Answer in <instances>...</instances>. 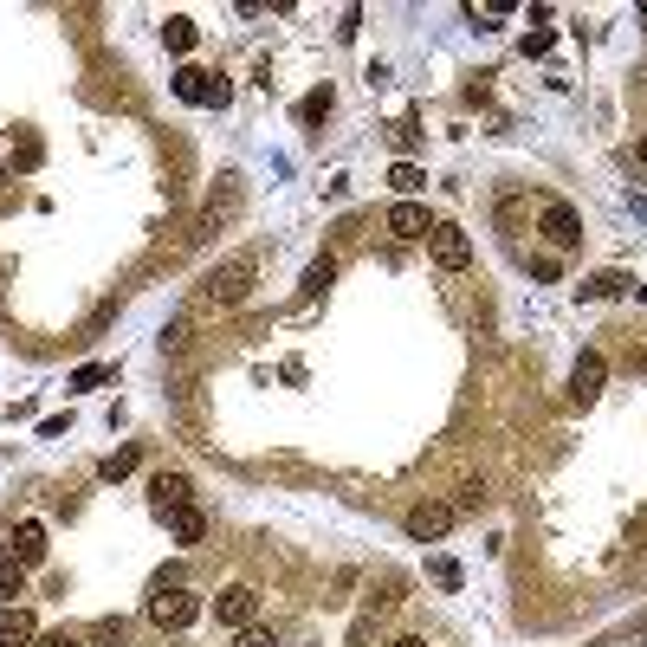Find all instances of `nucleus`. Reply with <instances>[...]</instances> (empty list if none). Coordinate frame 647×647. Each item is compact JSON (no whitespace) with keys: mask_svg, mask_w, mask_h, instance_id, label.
<instances>
[{"mask_svg":"<svg viewBox=\"0 0 647 647\" xmlns=\"http://www.w3.org/2000/svg\"><path fill=\"white\" fill-rule=\"evenodd\" d=\"M428 576H434L440 589H460V563H453V557H434V563H428Z\"/></svg>","mask_w":647,"mask_h":647,"instance_id":"4be33fe9","label":"nucleus"},{"mask_svg":"<svg viewBox=\"0 0 647 647\" xmlns=\"http://www.w3.org/2000/svg\"><path fill=\"white\" fill-rule=\"evenodd\" d=\"M39 647H85V641H78V635H65V628H59V635H46Z\"/></svg>","mask_w":647,"mask_h":647,"instance_id":"cd10ccee","label":"nucleus"},{"mask_svg":"<svg viewBox=\"0 0 647 647\" xmlns=\"http://www.w3.org/2000/svg\"><path fill=\"white\" fill-rule=\"evenodd\" d=\"M39 641V622L13 602V609H0V647H33Z\"/></svg>","mask_w":647,"mask_h":647,"instance_id":"9b49d317","label":"nucleus"},{"mask_svg":"<svg viewBox=\"0 0 647 647\" xmlns=\"http://www.w3.org/2000/svg\"><path fill=\"white\" fill-rule=\"evenodd\" d=\"M195 615H201V602L188 596L182 583H169V576H162L156 596H149V622H156V628H188Z\"/></svg>","mask_w":647,"mask_h":647,"instance_id":"f03ea898","label":"nucleus"},{"mask_svg":"<svg viewBox=\"0 0 647 647\" xmlns=\"http://www.w3.org/2000/svg\"><path fill=\"white\" fill-rule=\"evenodd\" d=\"M428 253H434V266H447V272L473 266V240H466V227H453V220H440L428 233Z\"/></svg>","mask_w":647,"mask_h":647,"instance_id":"20e7f679","label":"nucleus"},{"mask_svg":"<svg viewBox=\"0 0 647 647\" xmlns=\"http://www.w3.org/2000/svg\"><path fill=\"white\" fill-rule=\"evenodd\" d=\"M330 279H337V259H311L305 266V298H324Z\"/></svg>","mask_w":647,"mask_h":647,"instance_id":"a211bd4d","label":"nucleus"},{"mask_svg":"<svg viewBox=\"0 0 647 647\" xmlns=\"http://www.w3.org/2000/svg\"><path fill=\"white\" fill-rule=\"evenodd\" d=\"M253 285H259V253H233V259H220V266L208 272L201 298L227 311V305H246V298H253Z\"/></svg>","mask_w":647,"mask_h":647,"instance_id":"f257e3e1","label":"nucleus"},{"mask_svg":"<svg viewBox=\"0 0 647 647\" xmlns=\"http://www.w3.org/2000/svg\"><path fill=\"white\" fill-rule=\"evenodd\" d=\"M233 201H240V195H233V182H227V188H220V195L208 201V214H201V227H195V240H208V233H214V220H220V214H233Z\"/></svg>","mask_w":647,"mask_h":647,"instance_id":"f3484780","label":"nucleus"},{"mask_svg":"<svg viewBox=\"0 0 647 647\" xmlns=\"http://www.w3.org/2000/svg\"><path fill=\"white\" fill-rule=\"evenodd\" d=\"M123 473H136V447H123V453H110V460H98V479H123Z\"/></svg>","mask_w":647,"mask_h":647,"instance_id":"aec40b11","label":"nucleus"},{"mask_svg":"<svg viewBox=\"0 0 647 647\" xmlns=\"http://www.w3.org/2000/svg\"><path fill=\"white\" fill-rule=\"evenodd\" d=\"M13 596H26V576H20V563L0 557V609H13Z\"/></svg>","mask_w":647,"mask_h":647,"instance_id":"6ab92c4d","label":"nucleus"},{"mask_svg":"<svg viewBox=\"0 0 647 647\" xmlns=\"http://www.w3.org/2000/svg\"><path fill=\"white\" fill-rule=\"evenodd\" d=\"M550 52V33H525V59H544Z\"/></svg>","mask_w":647,"mask_h":647,"instance_id":"a878e982","label":"nucleus"},{"mask_svg":"<svg viewBox=\"0 0 647 647\" xmlns=\"http://www.w3.org/2000/svg\"><path fill=\"white\" fill-rule=\"evenodd\" d=\"M602 376H609V363H602L596 350H583V356H576V369H570V395H576V402H596Z\"/></svg>","mask_w":647,"mask_h":647,"instance_id":"6e6552de","label":"nucleus"},{"mask_svg":"<svg viewBox=\"0 0 647 647\" xmlns=\"http://www.w3.org/2000/svg\"><path fill=\"white\" fill-rule=\"evenodd\" d=\"M123 635H130V628H123V615H110V622H98V641H104V647H117Z\"/></svg>","mask_w":647,"mask_h":647,"instance_id":"393cba45","label":"nucleus"},{"mask_svg":"<svg viewBox=\"0 0 647 647\" xmlns=\"http://www.w3.org/2000/svg\"><path fill=\"white\" fill-rule=\"evenodd\" d=\"M175 98L182 104H227L233 91H227V78L201 72V65H182V72H175Z\"/></svg>","mask_w":647,"mask_h":647,"instance_id":"7ed1b4c3","label":"nucleus"},{"mask_svg":"<svg viewBox=\"0 0 647 647\" xmlns=\"http://www.w3.org/2000/svg\"><path fill=\"white\" fill-rule=\"evenodd\" d=\"M162 518H169L175 544H201L208 538V512H201V505H175V512H162Z\"/></svg>","mask_w":647,"mask_h":647,"instance_id":"9d476101","label":"nucleus"},{"mask_svg":"<svg viewBox=\"0 0 647 647\" xmlns=\"http://www.w3.org/2000/svg\"><path fill=\"white\" fill-rule=\"evenodd\" d=\"M389 233H395V240H428L434 220H428L421 201H395V208H389Z\"/></svg>","mask_w":647,"mask_h":647,"instance_id":"1a4fd4ad","label":"nucleus"},{"mask_svg":"<svg viewBox=\"0 0 647 647\" xmlns=\"http://www.w3.org/2000/svg\"><path fill=\"white\" fill-rule=\"evenodd\" d=\"M162 39H169V52H195V20H188V13H169Z\"/></svg>","mask_w":647,"mask_h":647,"instance_id":"2eb2a0df","label":"nucleus"},{"mask_svg":"<svg viewBox=\"0 0 647 647\" xmlns=\"http://www.w3.org/2000/svg\"><path fill=\"white\" fill-rule=\"evenodd\" d=\"M156 505H162V512L188 505V479H182V473H162V479H156Z\"/></svg>","mask_w":647,"mask_h":647,"instance_id":"dca6fc26","label":"nucleus"},{"mask_svg":"<svg viewBox=\"0 0 647 647\" xmlns=\"http://www.w3.org/2000/svg\"><path fill=\"white\" fill-rule=\"evenodd\" d=\"M253 615H259V596L246 583H233V589H220V596H214V622L233 628V635H240V628H253Z\"/></svg>","mask_w":647,"mask_h":647,"instance_id":"39448f33","label":"nucleus"},{"mask_svg":"<svg viewBox=\"0 0 647 647\" xmlns=\"http://www.w3.org/2000/svg\"><path fill=\"white\" fill-rule=\"evenodd\" d=\"M350 647H376V635H369V622H356V628H350Z\"/></svg>","mask_w":647,"mask_h":647,"instance_id":"bb28decb","label":"nucleus"},{"mask_svg":"<svg viewBox=\"0 0 647 647\" xmlns=\"http://www.w3.org/2000/svg\"><path fill=\"white\" fill-rule=\"evenodd\" d=\"M298 117H305V123H318V117H330V85H318V91H311V98L298 104Z\"/></svg>","mask_w":647,"mask_h":647,"instance_id":"412c9836","label":"nucleus"},{"mask_svg":"<svg viewBox=\"0 0 647 647\" xmlns=\"http://www.w3.org/2000/svg\"><path fill=\"white\" fill-rule=\"evenodd\" d=\"M395 647H428V641H421V635H408V641H395Z\"/></svg>","mask_w":647,"mask_h":647,"instance_id":"c85d7f7f","label":"nucleus"},{"mask_svg":"<svg viewBox=\"0 0 647 647\" xmlns=\"http://www.w3.org/2000/svg\"><path fill=\"white\" fill-rule=\"evenodd\" d=\"M544 240L557 246V253L583 246V214H576L570 201H544Z\"/></svg>","mask_w":647,"mask_h":647,"instance_id":"423d86ee","label":"nucleus"},{"mask_svg":"<svg viewBox=\"0 0 647 647\" xmlns=\"http://www.w3.org/2000/svg\"><path fill=\"white\" fill-rule=\"evenodd\" d=\"M635 156H641V162H647V136H641V149H635Z\"/></svg>","mask_w":647,"mask_h":647,"instance_id":"c756f323","label":"nucleus"},{"mask_svg":"<svg viewBox=\"0 0 647 647\" xmlns=\"http://www.w3.org/2000/svg\"><path fill=\"white\" fill-rule=\"evenodd\" d=\"M622 292H635V298H641V285L628 279V272H596V279L576 285V298H622Z\"/></svg>","mask_w":647,"mask_h":647,"instance_id":"f8f14e48","label":"nucleus"},{"mask_svg":"<svg viewBox=\"0 0 647 647\" xmlns=\"http://www.w3.org/2000/svg\"><path fill=\"white\" fill-rule=\"evenodd\" d=\"M233 647H279V641H272V628H240Z\"/></svg>","mask_w":647,"mask_h":647,"instance_id":"b1692460","label":"nucleus"},{"mask_svg":"<svg viewBox=\"0 0 647 647\" xmlns=\"http://www.w3.org/2000/svg\"><path fill=\"white\" fill-rule=\"evenodd\" d=\"M453 518H460L453 505H415L402 525H408V538H415V544H434V538H447V531H453Z\"/></svg>","mask_w":647,"mask_h":647,"instance_id":"0eeeda50","label":"nucleus"},{"mask_svg":"<svg viewBox=\"0 0 647 647\" xmlns=\"http://www.w3.org/2000/svg\"><path fill=\"white\" fill-rule=\"evenodd\" d=\"M389 182H395V195H402V201H415L421 188H428V175H421V162H395Z\"/></svg>","mask_w":647,"mask_h":647,"instance_id":"4468645a","label":"nucleus"},{"mask_svg":"<svg viewBox=\"0 0 647 647\" xmlns=\"http://www.w3.org/2000/svg\"><path fill=\"white\" fill-rule=\"evenodd\" d=\"M13 557H20L26 570H33V563H46V525H33V518H26V525L13 531Z\"/></svg>","mask_w":647,"mask_h":647,"instance_id":"ddd939ff","label":"nucleus"},{"mask_svg":"<svg viewBox=\"0 0 647 647\" xmlns=\"http://www.w3.org/2000/svg\"><path fill=\"white\" fill-rule=\"evenodd\" d=\"M98 382H110V363H85V369H72V389H98Z\"/></svg>","mask_w":647,"mask_h":647,"instance_id":"5701e85b","label":"nucleus"}]
</instances>
